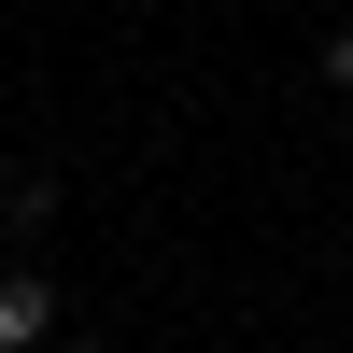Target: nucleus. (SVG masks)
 Listing matches in <instances>:
<instances>
[{
	"mask_svg": "<svg viewBox=\"0 0 353 353\" xmlns=\"http://www.w3.org/2000/svg\"><path fill=\"white\" fill-rule=\"evenodd\" d=\"M57 353H113V339H57Z\"/></svg>",
	"mask_w": 353,
	"mask_h": 353,
	"instance_id": "4",
	"label": "nucleus"
},
{
	"mask_svg": "<svg viewBox=\"0 0 353 353\" xmlns=\"http://www.w3.org/2000/svg\"><path fill=\"white\" fill-rule=\"evenodd\" d=\"M311 71H325L339 99H353V28H325V57H311Z\"/></svg>",
	"mask_w": 353,
	"mask_h": 353,
	"instance_id": "3",
	"label": "nucleus"
},
{
	"mask_svg": "<svg viewBox=\"0 0 353 353\" xmlns=\"http://www.w3.org/2000/svg\"><path fill=\"white\" fill-rule=\"evenodd\" d=\"M0 353H57V283L43 269H0Z\"/></svg>",
	"mask_w": 353,
	"mask_h": 353,
	"instance_id": "1",
	"label": "nucleus"
},
{
	"mask_svg": "<svg viewBox=\"0 0 353 353\" xmlns=\"http://www.w3.org/2000/svg\"><path fill=\"white\" fill-rule=\"evenodd\" d=\"M43 226H57V184L14 170V184H0V241H43Z\"/></svg>",
	"mask_w": 353,
	"mask_h": 353,
	"instance_id": "2",
	"label": "nucleus"
}]
</instances>
